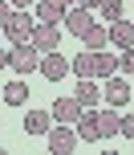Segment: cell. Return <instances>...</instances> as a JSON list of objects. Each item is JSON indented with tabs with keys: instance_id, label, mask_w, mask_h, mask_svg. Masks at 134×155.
<instances>
[{
	"instance_id": "6da1fadb",
	"label": "cell",
	"mask_w": 134,
	"mask_h": 155,
	"mask_svg": "<svg viewBox=\"0 0 134 155\" xmlns=\"http://www.w3.org/2000/svg\"><path fill=\"white\" fill-rule=\"evenodd\" d=\"M8 65H12L16 74H37L41 70V49L33 45V41H20V45H12V53H8Z\"/></svg>"
},
{
	"instance_id": "7a4b0ae2",
	"label": "cell",
	"mask_w": 134,
	"mask_h": 155,
	"mask_svg": "<svg viewBox=\"0 0 134 155\" xmlns=\"http://www.w3.org/2000/svg\"><path fill=\"white\" fill-rule=\"evenodd\" d=\"M49 151L53 155H73V147H77V127H69V123H57V127H49Z\"/></svg>"
},
{
	"instance_id": "3957f363",
	"label": "cell",
	"mask_w": 134,
	"mask_h": 155,
	"mask_svg": "<svg viewBox=\"0 0 134 155\" xmlns=\"http://www.w3.org/2000/svg\"><path fill=\"white\" fill-rule=\"evenodd\" d=\"M33 16L24 12V8H12V16H8V25H4V37L12 41V45H20V41H29L33 37Z\"/></svg>"
},
{
	"instance_id": "277c9868",
	"label": "cell",
	"mask_w": 134,
	"mask_h": 155,
	"mask_svg": "<svg viewBox=\"0 0 134 155\" xmlns=\"http://www.w3.org/2000/svg\"><path fill=\"white\" fill-rule=\"evenodd\" d=\"M102 94H106V102H110V106H130V82H126V74H114V78H106L102 82Z\"/></svg>"
},
{
	"instance_id": "5b68a950",
	"label": "cell",
	"mask_w": 134,
	"mask_h": 155,
	"mask_svg": "<svg viewBox=\"0 0 134 155\" xmlns=\"http://www.w3.org/2000/svg\"><path fill=\"white\" fill-rule=\"evenodd\" d=\"M29 41L41 49V53H53V49L61 45V25H45V21H37V25H33V37H29Z\"/></svg>"
},
{
	"instance_id": "8992f818",
	"label": "cell",
	"mask_w": 134,
	"mask_h": 155,
	"mask_svg": "<svg viewBox=\"0 0 134 155\" xmlns=\"http://www.w3.org/2000/svg\"><path fill=\"white\" fill-rule=\"evenodd\" d=\"M65 29H69V37H86L89 33V25H94V12H89V8H81V4H73L69 12H65Z\"/></svg>"
},
{
	"instance_id": "52a82bcc",
	"label": "cell",
	"mask_w": 134,
	"mask_h": 155,
	"mask_svg": "<svg viewBox=\"0 0 134 155\" xmlns=\"http://www.w3.org/2000/svg\"><path fill=\"white\" fill-rule=\"evenodd\" d=\"M49 110H53V123H77L86 106H81V102L73 98V94H61V98H57V102H53Z\"/></svg>"
},
{
	"instance_id": "ba28073f",
	"label": "cell",
	"mask_w": 134,
	"mask_h": 155,
	"mask_svg": "<svg viewBox=\"0 0 134 155\" xmlns=\"http://www.w3.org/2000/svg\"><path fill=\"white\" fill-rule=\"evenodd\" d=\"M69 74V57H61L53 49V53H41V78L45 82H61V78Z\"/></svg>"
},
{
	"instance_id": "9c48e42d",
	"label": "cell",
	"mask_w": 134,
	"mask_h": 155,
	"mask_svg": "<svg viewBox=\"0 0 134 155\" xmlns=\"http://www.w3.org/2000/svg\"><path fill=\"white\" fill-rule=\"evenodd\" d=\"M73 98L81 102V106H98L102 102V86H98V78H77V90H73Z\"/></svg>"
},
{
	"instance_id": "30bf717a",
	"label": "cell",
	"mask_w": 134,
	"mask_h": 155,
	"mask_svg": "<svg viewBox=\"0 0 134 155\" xmlns=\"http://www.w3.org/2000/svg\"><path fill=\"white\" fill-rule=\"evenodd\" d=\"M49 127H53V110H29L24 114V135H49Z\"/></svg>"
},
{
	"instance_id": "8fae6325",
	"label": "cell",
	"mask_w": 134,
	"mask_h": 155,
	"mask_svg": "<svg viewBox=\"0 0 134 155\" xmlns=\"http://www.w3.org/2000/svg\"><path fill=\"white\" fill-rule=\"evenodd\" d=\"M77 139H86V143H98V139H102V131H98V106L81 110V118H77Z\"/></svg>"
},
{
	"instance_id": "7c38bea8",
	"label": "cell",
	"mask_w": 134,
	"mask_h": 155,
	"mask_svg": "<svg viewBox=\"0 0 134 155\" xmlns=\"http://www.w3.org/2000/svg\"><path fill=\"white\" fill-rule=\"evenodd\" d=\"M110 45H114V49H130V45H134V21L122 16V21L110 25Z\"/></svg>"
},
{
	"instance_id": "4fadbf2b",
	"label": "cell",
	"mask_w": 134,
	"mask_h": 155,
	"mask_svg": "<svg viewBox=\"0 0 134 155\" xmlns=\"http://www.w3.org/2000/svg\"><path fill=\"white\" fill-rule=\"evenodd\" d=\"M98 131H102V139H114V135L122 131V114H118V106L98 110Z\"/></svg>"
},
{
	"instance_id": "5bb4252c",
	"label": "cell",
	"mask_w": 134,
	"mask_h": 155,
	"mask_svg": "<svg viewBox=\"0 0 134 155\" xmlns=\"http://www.w3.org/2000/svg\"><path fill=\"white\" fill-rule=\"evenodd\" d=\"M81 45L94 49V53L98 49H110V25H89V33L81 37Z\"/></svg>"
},
{
	"instance_id": "9a60e30c",
	"label": "cell",
	"mask_w": 134,
	"mask_h": 155,
	"mask_svg": "<svg viewBox=\"0 0 134 155\" xmlns=\"http://www.w3.org/2000/svg\"><path fill=\"white\" fill-rule=\"evenodd\" d=\"M114 74H118V57H114L110 49H98V57H94V78L106 82V78H114Z\"/></svg>"
},
{
	"instance_id": "2e32d148",
	"label": "cell",
	"mask_w": 134,
	"mask_h": 155,
	"mask_svg": "<svg viewBox=\"0 0 134 155\" xmlns=\"http://www.w3.org/2000/svg\"><path fill=\"white\" fill-rule=\"evenodd\" d=\"M94 57H98L94 49H81V53H77V57L69 61V70L77 74V78H94Z\"/></svg>"
},
{
	"instance_id": "e0dca14e",
	"label": "cell",
	"mask_w": 134,
	"mask_h": 155,
	"mask_svg": "<svg viewBox=\"0 0 134 155\" xmlns=\"http://www.w3.org/2000/svg\"><path fill=\"white\" fill-rule=\"evenodd\" d=\"M24 98H29V86H24L20 78L4 86V102H8V106H24Z\"/></svg>"
},
{
	"instance_id": "ac0fdd59",
	"label": "cell",
	"mask_w": 134,
	"mask_h": 155,
	"mask_svg": "<svg viewBox=\"0 0 134 155\" xmlns=\"http://www.w3.org/2000/svg\"><path fill=\"white\" fill-rule=\"evenodd\" d=\"M37 21H45V25H61L65 12H61L57 4H49V0H37Z\"/></svg>"
},
{
	"instance_id": "d6986e66",
	"label": "cell",
	"mask_w": 134,
	"mask_h": 155,
	"mask_svg": "<svg viewBox=\"0 0 134 155\" xmlns=\"http://www.w3.org/2000/svg\"><path fill=\"white\" fill-rule=\"evenodd\" d=\"M122 16H126V4H122V0H102V21H122Z\"/></svg>"
},
{
	"instance_id": "ffe728a7",
	"label": "cell",
	"mask_w": 134,
	"mask_h": 155,
	"mask_svg": "<svg viewBox=\"0 0 134 155\" xmlns=\"http://www.w3.org/2000/svg\"><path fill=\"white\" fill-rule=\"evenodd\" d=\"M118 74H130V78H134V45L122 49V57H118Z\"/></svg>"
},
{
	"instance_id": "44dd1931",
	"label": "cell",
	"mask_w": 134,
	"mask_h": 155,
	"mask_svg": "<svg viewBox=\"0 0 134 155\" xmlns=\"http://www.w3.org/2000/svg\"><path fill=\"white\" fill-rule=\"evenodd\" d=\"M118 135L134 143V110H130V114H122V131H118Z\"/></svg>"
},
{
	"instance_id": "7402d4cb",
	"label": "cell",
	"mask_w": 134,
	"mask_h": 155,
	"mask_svg": "<svg viewBox=\"0 0 134 155\" xmlns=\"http://www.w3.org/2000/svg\"><path fill=\"white\" fill-rule=\"evenodd\" d=\"M8 16H12V4H4V0H0V29L8 25Z\"/></svg>"
},
{
	"instance_id": "603a6c76",
	"label": "cell",
	"mask_w": 134,
	"mask_h": 155,
	"mask_svg": "<svg viewBox=\"0 0 134 155\" xmlns=\"http://www.w3.org/2000/svg\"><path fill=\"white\" fill-rule=\"evenodd\" d=\"M49 4H57V8H61V12H69V8L77 4V0H49Z\"/></svg>"
},
{
	"instance_id": "cb8c5ba5",
	"label": "cell",
	"mask_w": 134,
	"mask_h": 155,
	"mask_svg": "<svg viewBox=\"0 0 134 155\" xmlns=\"http://www.w3.org/2000/svg\"><path fill=\"white\" fill-rule=\"evenodd\" d=\"M81 8H89V12H94V8H102V0H77Z\"/></svg>"
},
{
	"instance_id": "d4e9b609",
	"label": "cell",
	"mask_w": 134,
	"mask_h": 155,
	"mask_svg": "<svg viewBox=\"0 0 134 155\" xmlns=\"http://www.w3.org/2000/svg\"><path fill=\"white\" fill-rule=\"evenodd\" d=\"M12 8H29V4H37V0H8Z\"/></svg>"
},
{
	"instance_id": "484cf974",
	"label": "cell",
	"mask_w": 134,
	"mask_h": 155,
	"mask_svg": "<svg viewBox=\"0 0 134 155\" xmlns=\"http://www.w3.org/2000/svg\"><path fill=\"white\" fill-rule=\"evenodd\" d=\"M4 65H8V53H4V49H0V70H4Z\"/></svg>"
}]
</instances>
